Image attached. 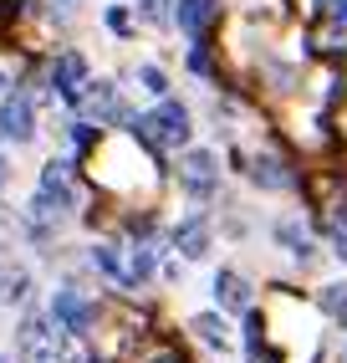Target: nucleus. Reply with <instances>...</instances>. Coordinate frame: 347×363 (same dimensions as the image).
Listing matches in <instances>:
<instances>
[{
    "instance_id": "obj_1",
    "label": "nucleus",
    "mask_w": 347,
    "mask_h": 363,
    "mask_svg": "<svg viewBox=\"0 0 347 363\" xmlns=\"http://www.w3.org/2000/svg\"><path fill=\"white\" fill-rule=\"evenodd\" d=\"M133 133L143 143H154V149H184L189 143V113L179 103H159L154 113H143L133 123Z\"/></svg>"
},
{
    "instance_id": "obj_2",
    "label": "nucleus",
    "mask_w": 347,
    "mask_h": 363,
    "mask_svg": "<svg viewBox=\"0 0 347 363\" xmlns=\"http://www.w3.org/2000/svg\"><path fill=\"white\" fill-rule=\"evenodd\" d=\"M16 353H21V363H67V358H77V353H72L41 318H26V323H21V333H16Z\"/></svg>"
},
{
    "instance_id": "obj_3",
    "label": "nucleus",
    "mask_w": 347,
    "mask_h": 363,
    "mask_svg": "<svg viewBox=\"0 0 347 363\" xmlns=\"http://www.w3.org/2000/svg\"><path fill=\"white\" fill-rule=\"evenodd\" d=\"M52 323H62L67 337H82V333L97 323V307H92L87 297H77V292H57V297H52Z\"/></svg>"
},
{
    "instance_id": "obj_4",
    "label": "nucleus",
    "mask_w": 347,
    "mask_h": 363,
    "mask_svg": "<svg viewBox=\"0 0 347 363\" xmlns=\"http://www.w3.org/2000/svg\"><path fill=\"white\" fill-rule=\"evenodd\" d=\"M0 133H6L11 143H31V133H36V108H31V98H6L0 103Z\"/></svg>"
},
{
    "instance_id": "obj_5",
    "label": "nucleus",
    "mask_w": 347,
    "mask_h": 363,
    "mask_svg": "<svg viewBox=\"0 0 347 363\" xmlns=\"http://www.w3.org/2000/svg\"><path fill=\"white\" fill-rule=\"evenodd\" d=\"M179 179L189 195H210V189L220 184V169H215V154L210 149H189L184 164H179Z\"/></svg>"
},
{
    "instance_id": "obj_6",
    "label": "nucleus",
    "mask_w": 347,
    "mask_h": 363,
    "mask_svg": "<svg viewBox=\"0 0 347 363\" xmlns=\"http://www.w3.org/2000/svg\"><path fill=\"white\" fill-rule=\"evenodd\" d=\"M215 16H220L215 0H179V11H174V21H179V31H184L189 41H200V36L210 31Z\"/></svg>"
},
{
    "instance_id": "obj_7",
    "label": "nucleus",
    "mask_w": 347,
    "mask_h": 363,
    "mask_svg": "<svg viewBox=\"0 0 347 363\" xmlns=\"http://www.w3.org/2000/svg\"><path fill=\"white\" fill-rule=\"evenodd\" d=\"M215 302L225 312H245L251 307V281H245L240 272H220L215 277Z\"/></svg>"
},
{
    "instance_id": "obj_8",
    "label": "nucleus",
    "mask_w": 347,
    "mask_h": 363,
    "mask_svg": "<svg viewBox=\"0 0 347 363\" xmlns=\"http://www.w3.org/2000/svg\"><path fill=\"white\" fill-rule=\"evenodd\" d=\"M174 246H179L189 261H200V256H210V225H205V215H189V220L174 230Z\"/></svg>"
},
{
    "instance_id": "obj_9",
    "label": "nucleus",
    "mask_w": 347,
    "mask_h": 363,
    "mask_svg": "<svg viewBox=\"0 0 347 363\" xmlns=\"http://www.w3.org/2000/svg\"><path fill=\"white\" fill-rule=\"evenodd\" d=\"M82 77H87V62H82L77 52H62V57H57V67H52V87L62 92V98H77Z\"/></svg>"
},
{
    "instance_id": "obj_10",
    "label": "nucleus",
    "mask_w": 347,
    "mask_h": 363,
    "mask_svg": "<svg viewBox=\"0 0 347 363\" xmlns=\"http://www.w3.org/2000/svg\"><path fill=\"white\" fill-rule=\"evenodd\" d=\"M41 195H52L57 205H72V164L52 159V164L41 169Z\"/></svg>"
},
{
    "instance_id": "obj_11",
    "label": "nucleus",
    "mask_w": 347,
    "mask_h": 363,
    "mask_svg": "<svg viewBox=\"0 0 347 363\" xmlns=\"http://www.w3.org/2000/svg\"><path fill=\"white\" fill-rule=\"evenodd\" d=\"M189 328L200 333V343H210V348H220V353L230 348V328H225V318H220V312H200Z\"/></svg>"
},
{
    "instance_id": "obj_12",
    "label": "nucleus",
    "mask_w": 347,
    "mask_h": 363,
    "mask_svg": "<svg viewBox=\"0 0 347 363\" xmlns=\"http://www.w3.org/2000/svg\"><path fill=\"white\" fill-rule=\"evenodd\" d=\"M251 179H256L261 189H286V184H291V174H286V164H281V159H271V154H261V159H256V169H251Z\"/></svg>"
},
{
    "instance_id": "obj_13",
    "label": "nucleus",
    "mask_w": 347,
    "mask_h": 363,
    "mask_svg": "<svg viewBox=\"0 0 347 363\" xmlns=\"http://www.w3.org/2000/svg\"><path fill=\"white\" fill-rule=\"evenodd\" d=\"M82 108H87V113H97V118H123V103H118V92H113L108 82H97L87 98H82Z\"/></svg>"
},
{
    "instance_id": "obj_14",
    "label": "nucleus",
    "mask_w": 347,
    "mask_h": 363,
    "mask_svg": "<svg viewBox=\"0 0 347 363\" xmlns=\"http://www.w3.org/2000/svg\"><path fill=\"white\" fill-rule=\"evenodd\" d=\"M322 312L327 318H337V323H347V281H332V286H322Z\"/></svg>"
},
{
    "instance_id": "obj_15",
    "label": "nucleus",
    "mask_w": 347,
    "mask_h": 363,
    "mask_svg": "<svg viewBox=\"0 0 347 363\" xmlns=\"http://www.w3.org/2000/svg\"><path fill=\"white\" fill-rule=\"evenodd\" d=\"M276 240H286L296 261H307V256H312V240H307L302 230H296V225H281V230H276Z\"/></svg>"
},
{
    "instance_id": "obj_16",
    "label": "nucleus",
    "mask_w": 347,
    "mask_h": 363,
    "mask_svg": "<svg viewBox=\"0 0 347 363\" xmlns=\"http://www.w3.org/2000/svg\"><path fill=\"white\" fill-rule=\"evenodd\" d=\"M0 297H6V302L26 297V272H0Z\"/></svg>"
},
{
    "instance_id": "obj_17",
    "label": "nucleus",
    "mask_w": 347,
    "mask_h": 363,
    "mask_svg": "<svg viewBox=\"0 0 347 363\" xmlns=\"http://www.w3.org/2000/svg\"><path fill=\"white\" fill-rule=\"evenodd\" d=\"M148 272H154V251H133L128 256V286H138Z\"/></svg>"
},
{
    "instance_id": "obj_18",
    "label": "nucleus",
    "mask_w": 347,
    "mask_h": 363,
    "mask_svg": "<svg viewBox=\"0 0 347 363\" xmlns=\"http://www.w3.org/2000/svg\"><path fill=\"white\" fill-rule=\"evenodd\" d=\"M327 230H332V246H337V256H347V205H342V210H332Z\"/></svg>"
},
{
    "instance_id": "obj_19",
    "label": "nucleus",
    "mask_w": 347,
    "mask_h": 363,
    "mask_svg": "<svg viewBox=\"0 0 347 363\" xmlns=\"http://www.w3.org/2000/svg\"><path fill=\"white\" fill-rule=\"evenodd\" d=\"M169 6H174V0H138L143 21H154V26H164V21H169Z\"/></svg>"
},
{
    "instance_id": "obj_20",
    "label": "nucleus",
    "mask_w": 347,
    "mask_h": 363,
    "mask_svg": "<svg viewBox=\"0 0 347 363\" xmlns=\"http://www.w3.org/2000/svg\"><path fill=\"white\" fill-rule=\"evenodd\" d=\"M138 82H143L148 92H154V98H164V87H169V82H164V72H159V67H138Z\"/></svg>"
},
{
    "instance_id": "obj_21",
    "label": "nucleus",
    "mask_w": 347,
    "mask_h": 363,
    "mask_svg": "<svg viewBox=\"0 0 347 363\" xmlns=\"http://www.w3.org/2000/svg\"><path fill=\"white\" fill-rule=\"evenodd\" d=\"M108 26H113L118 36H128V26H133V21H128V11H123V6H108Z\"/></svg>"
},
{
    "instance_id": "obj_22",
    "label": "nucleus",
    "mask_w": 347,
    "mask_h": 363,
    "mask_svg": "<svg viewBox=\"0 0 347 363\" xmlns=\"http://www.w3.org/2000/svg\"><path fill=\"white\" fill-rule=\"evenodd\" d=\"M327 16L337 21V26H347V0H327Z\"/></svg>"
},
{
    "instance_id": "obj_23",
    "label": "nucleus",
    "mask_w": 347,
    "mask_h": 363,
    "mask_svg": "<svg viewBox=\"0 0 347 363\" xmlns=\"http://www.w3.org/2000/svg\"><path fill=\"white\" fill-rule=\"evenodd\" d=\"M189 67H194V72H210V57H205V46H194V52H189Z\"/></svg>"
},
{
    "instance_id": "obj_24",
    "label": "nucleus",
    "mask_w": 347,
    "mask_h": 363,
    "mask_svg": "<svg viewBox=\"0 0 347 363\" xmlns=\"http://www.w3.org/2000/svg\"><path fill=\"white\" fill-rule=\"evenodd\" d=\"M148 363H184L179 353H174V348H164V353H154V358H148Z\"/></svg>"
},
{
    "instance_id": "obj_25",
    "label": "nucleus",
    "mask_w": 347,
    "mask_h": 363,
    "mask_svg": "<svg viewBox=\"0 0 347 363\" xmlns=\"http://www.w3.org/2000/svg\"><path fill=\"white\" fill-rule=\"evenodd\" d=\"M0 189H6V159H0Z\"/></svg>"
},
{
    "instance_id": "obj_26",
    "label": "nucleus",
    "mask_w": 347,
    "mask_h": 363,
    "mask_svg": "<svg viewBox=\"0 0 347 363\" xmlns=\"http://www.w3.org/2000/svg\"><path fill=\"white\" fill-rule=\"evenodd\" d=\"M62 6H82V0H62Z\"/></svg>"
},
{
    "instance_id": "obj_27",
    "label": "nucleus",
    "mask_w": 347,
    "mask_h": 363,
    "mask_svg": "<svg viewBox=\"0 0 347 363\" xmlns=\"http://www.w3.org/2000/svg\"><path fill=\"white\" fill-rule=\"evenodd\" d=\"M0 92H6V77H0Z\"/></svg>"
}]
</instances>
